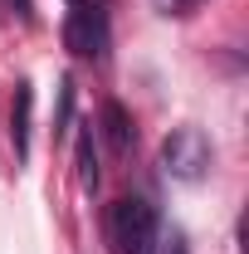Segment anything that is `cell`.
<instances>
[{
	"mask_svg": "<svg viewBox=\"0 0 249 254\" xmlns=\"http://www.w3.org/2000/svg\"><path fill=\"white\" fill-rule=\"evenodd\" d=\"M108 240L118 254H156L161 250V220L156 205L142 195H123L108 205Z\"/></svg>",
	"mask_w": 249,
	"mask_h": 254,
	"instance_id": "6da1fadb",
	"label": "cell"
},
{
	"mask_svg": "<svg viewBox=\"0 0 249 254\" xmlns=\"http://www.w3.org/2000/svg\"><path fill=\"white\" fill-rule=\"evenodd\" d=\"M210 161H215V147H210V137L200 132V127H176V132H166V142H161V171L171 176V181H205L210 176Z\"/></svg>",
	"mask_w": 249,
	"mask_h": 254,
	"instance_id": "7a4b0ae2",
	"label": "cell"
},
{
	"mask_svg": "<svg viewBox=\"0 0 249 254\" xmlns=\"http://www.w3.org/2000/svg\"><path fill=\"white\" fill-rule=\"evenodd\" d=\"M108 15L103 5H68V20H63V49L78 54V59H103L108 54Z\"/></svg>",
	"mask_w": 249,
	"mask_h": 254,
	"instance_id": "3957f363",
	"label": "cell"
},
{
	"mask_svg": "<svg viewBox=\"0 0 249 254\" xmlns=\"http://www.w3.org/2000/svg\"><path fill=\"white\" fill-rule=\"evenodd\" d=\"M98 127H103V142L113 147V157H127V152H132V142H137V123H132V113H127L118 98H108V103L98 108Z\"/></svg>",
	"mask_w": 249,
	"mask_h": 254,
	"instance_id": "277c9868",
	"label": "cell"
},
{
	"mask_svg": "<svg viewBox=\"0 0 249 254\" xmlns=\"http://www.w3.org/2000/svg\"><path fill=\"white\" fill-rule=\"evenodd\" d=\"M30 108H34V93H30V83H20L15 88V108H10V142H15L20 161L30 157Z\"/></svg>",
	"mask_w": 249,
	"mask_h": 254,
	"instance_id": "5b68a950",
	"label": "cell"
},
{
	"mask_svg": "<svg viewBox=\"0 0 249 254\" xmlns=\"http://www.w3.org/2000/svg\"><path fill=\"white\" fill-rule=\"evenodd\" d=\"M78 181L83 190H98V152H93V127L78 132Z\"/></svg>",
	"mask_w": 249,
	"mask_h": 254,
	"instance_id": "8992f818",
	"label": "cell"
},
{
	"mask_svg": "<svg viewBox=\"0 0 249 254\" xmlns=\"http://www.w3.org/2000/svg\"><path fill=\"white\" fill-rule=\"evenodd\" d=\"M156 254H190V250H186V240H181V235H171V245H166V250H156Z\"/></svg>",
	"mask_w": 249,
	"mask_h": 254,
	"instance_id": "52a82bcc",
	"label": "cell"
},
{
	"mask_svg": "<svg viewBox=\"0 0 249 254\" xmlns=\"http://www.w3.org/2000/svg\"><path fill=\"white\" fill-rule=\"evenodd\" d=\"M166 10H186V5H195V0H161Z\"/></svg>",
	"mask_w": 249,
	"mask_h": 254,
	"instance_id": "ba28073f",
	"label": "cell"
},
{
	"mask_svg": "<svg viewBox=\"0 0 249 254\" xmlns=\"http://www.w3.org/2000/svg\"><path fill=\"white\" fill-rule=\"evenodd\" d=\"M10 5H15L20 15H34V10H30V0H10Z\"/></svg>",
	"mask_w": 249,
	"mask_h": 254,
	"instance_id": "9c48e42d",
	"label": "cell"
},
{
	"mask_svg": "<svg viewBox=\"0 0 249 254\" xmlns=\"http://www.w3.org/2000/svg\"><path fill=\"white\" fill-rule=\"evenodd\" d=\"M68 5H103V0H68Z\"/></svg>",
	"mask_w": 249,
	"mask_h": 254,
	"instance_id": "30bf717a",
	"label": "cell"
}]
</instances>
